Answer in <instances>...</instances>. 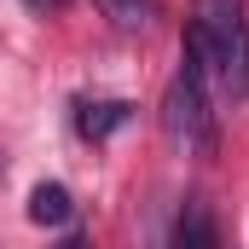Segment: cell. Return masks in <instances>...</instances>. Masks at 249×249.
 Returning a JSON list of instances; mask_svg holds the SVG:
<instances>
[{
  "label": "cell",
  "instance_id": "277c9868",
  "mask_svg": "<svg viewBox=\"0 0 249 249\" xmlns=\"http://www.w3.org/2000/svg\"><path fill=\"white\" fill-rule=\"evenodd\" d=\"M127 116H133L127 99H81V105H75V133L99 145V139H110L116 127H127Z\"/></svg>",
  "mask_w": 249,
  "mask_h": 249
},
{
  "label": "cell",
  "instance_id": "8992f818",
  "mask_svg": "<svg viewBox=\"0 0 249 249\" xmlns=\"http://www.w3.org/2000/svg\"><path fill=\"white\" fill-rule=\"evenodd\" d=\"M116 29H127V35H139V29H151L157 23V0H93Z\"/></svg>",
  "mask_w": 249,
  "mask_h": 249
},
{
  "label": "cell",
  "instance_id": "3957f363",
  "mask_svg": "<svg viewBox=\"0 0 249 249\" xmlns=\"http://www.w3.org/2000/svg\"><path fill=\"white\" fill-rule=\"evenodd\" d=\"M168 249H220V220H214L209 197H186V203H180Z\"/></svg>",
  "mask_w": 249,
  "mask_h": 249
},
{
  "label": "cell",
  "instance_id": "52a82bcc",
  "mask_svg": "<svg viewBox=\"0 0 249 249\" xmlns=\"http://www.w3.org/2000/svg\"><path fill=\"white\" fill-rule=\"evenodd\" d=\"M23 6H29L35 18H58V12H64V6H70V0H23Z\"/></svg>",
  "mask_w": 249,
  "mask_h": 249
},
{
  "label": "cell",
  "instance_id": "ba28073f",
  "mask_svg": "<svg viewBox=\"0 0 249 249\" xmlns=\"http://www.w3.org/2000/svg\"><path fill=\"white\" fill-rule=\"evenodd\" d=\"M53 249H93V244H87L81 232H70V238H64V244H53Z\"/></svg>",
  "mask_w": 249,
  "mask_h": 249
},
{
  "label": "cell",
  "instance_id": "5b68a950",
  "mask_svg": "<svg viewBox=\"0 0 249 249\" xmlns=\"http://www.w3.org/2000/svg\"><path fill=\"white\" fill-rule=\"evenodd\" d=\"M29 220H35V226H70V220H75V197H70V186L41 180V186L29 191Z\"/></svg>",
  "mask_w": 249,
  "mask_h": 249
},
{
  "label": "cell",
  "instance_id": "7a4b0ae2",
  "mask_svg": "<svg viewBox=\"0 0 249 249\" xmlns=\"http://www.w3.org/2000/svg\"><path fill=\"white\" fill-rule=\"evenodd\" d=\"M209 87L214 81L197 64L180 58L168 93H162V127L186 157H214V145H220V127H214V110H209Z\"/></svg>",
  "mask_w": 249,
  "mask_h": 249
},
{
  "label": "cell",
  "instance_id": "6da1fadb",
  "mask_svg": "<svg viewBox=\"0 0 249 249\" xmlns=\"http://www.w3.org/2000/svg\"><path fill=\"white\" fill-rule=\"evenodd\" d=\"M197 35L214 53V87L220 99H249V0H197L191 6Z\"/></svg>",
  "mask_w": 249,
  "mask_h": 249
}]
</instances>
